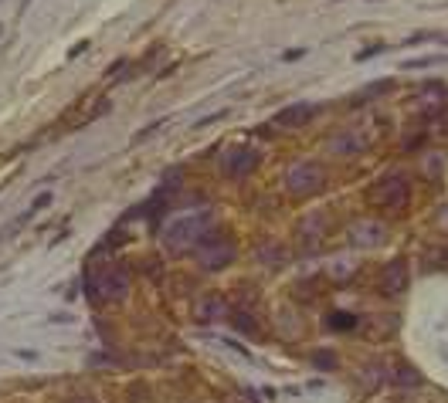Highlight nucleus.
Returning <instances> with one entry per match:
<instances>
[{
  "label": "nucleus",
  "mask_w": 448,
  "mask_h": 403,
  "mask_svg": "<svg viewBox=\"0 0 448 403\" xmlns=\"http://www.w3.org/2000/svg\"><path fill=\"white\" fill-rule=\"evenodd\" d=\"M286 187L295 197H309V193L323 190V170L316 163H295L289 170V177H286Z\"/></svg>",
  "instance_id": "f03ea898"
},
{
  "label": "nucleus",
  "mask_w": 448,
  "mask_h": 403,
  "mask_svg": "<svg viewBox=\"0 0 448 403\" xmlns=\"http://www.w3.org/2000/svg\"><path fill=\"white\" fill-rule=\"evenodd\" d=\"M224 166H228L231 177H245V173L255 166V156H252L248 150H231L228 152V159H224Z\"/></svg>",
  "instance_id": "423d86ee"
},
{
  "label": "nucleus",
  "mask_w": 448,
  "mask_h": 403,
  "mask_svg": "<svg viewBox=\"0 0 448 403\" xmlns=\"http://www.w3.org/2000/svg\"><path fill=\"white\" fill-rule=\"evenodd\" d=\"M313 116H316V105L299 102V105H292V109H282V112L275 116V123H279V126H286V129H292V126H306Z\"/></svg>",
  "instance_id": "39448f33"
},
{
  "label": "nucleus",
  "mask_w": 448,
  "mask_h": 403,
  "mask_svg": "<svg viewBox=\"0 0 448 403\" xmlns=\"http://www.w3.org/2000/svg\"><path fill=\"white\" fill-rule=\"evenodd\" d=\"M126 288H130V281L123 271H106V278H102V295L106 299H123Z\"/></svg>",
  "instance_id": "0eeeda50"
},
{
  "label": "nucleus",
  "mask_w": 448,
  "mask_h": 403,
  "mask_svg": "<svg viewBox=\"0 0 448 403\" xmlns=\"http://www.w3.org/2000/svg\"><path fill=\"white\" fill-rule=\"evenodd\" d=\"M404 285H408V268H404V261H391V264L384 268V275H380V292H384V295H397Z\"/></svg>",
  "instance_id": "20e7f679"
},
{
  "label": "nucleus",
  "mask_w": 448,
  "mask_h": 403,
  "mask_svg": "<svg viewBox=\"0 0 448 403\" xmlns=\"http://www.w3.org/2000/svg\"><path fill=\"white\" fill-rule=\"evenodd\" d=\"M364 146H367V136L357 132V129H343V132H337L330 139V152L333 156H357V152H364Z\"/></svg>",
  "instance_id": "7ed1b4c3"
},
{
  "label": "nucleus",
  "mask_w": 448,
  "mask_h": 403,
  "mask_svg": "<svg viewBox=\"0 0 448 403\" xmlns=\"http://www.w3.org/2000/svg\"><path fill=\"white\" fill-rule=\"evenodd\" d=\"M353 234H360V237H357V241H360V244H377V241H380V234H384V227L380 224H357L353 227Z\"/></svg>",
  "instance_id": "6e6552de"
},
{
  "label": "nucleus",
  "mask_w": 448,
  "mask_h": 403,
  "mask_svg": "<svg viewBox=\"0 0 448 403\" xmlns=\"http://www.w3.org/2000/svg\"><path fill=\"white\" fill-rule=\"evenodd\" d=\"M445 132H448V116H445Z\"/></svg>",
  "instance_id": "1a4fd4ad"
},
{
  "label": "nucleus",
  "mask_w": 448,
  "mask_h": 403,
  "mask_svg": "<svg viewBox=\"0 0 448 403\" xmlns=\"http://www.w3.org/2000/svg\"><path fill=\"white\" fill-rule=\"evenodd\" d=\"M404 200H408V180L401 173H387L370 187V203L377 207H401Z\"/></svg>",
  "instance_id": "f257e3e1"
}]
</instances>
